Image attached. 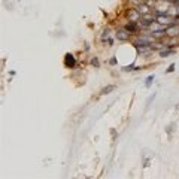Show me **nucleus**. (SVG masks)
Masks as SVG:
<instances>
[{"mask_svg": "<svg viewBox=\"0 0 179 179\" xmlns=\"http://www.w3.org/2000/svg\"><path fill=\"white\" fill-rule=\"evenodd\" d=\"M64 64H66L67 67H73V66L76 64L75 57H73L72 54H66V57H64Z\"/></svg>", "mask_w": 179, "mask_h": 179, "instance_id": "f257e3e1", "label": "nucleus"}, {"mask_svg": "<svg viewBox=\"0 0 179 179\" xmlns=\"http://www.w3.org/2000/svg\"><path fill=\"white\" fill-rule=\"evenodd\" d=\"M172 54H175L173 51H170V49H166V51H161V52H160V57H163V58H164V57H170Z\"/></svg>", "mask_w": 179, "mask_h": 179, "instance_id": "f03ea898", "label": "nucleus"}, {"mask_svg": "<svg viewBox=\"0 0 179 179\" xmlns=\"http://www.w3.org/2000/svg\"><path fill=\"white\" fill-rule=\"evenodd\" d=\"M113 90H115V85H108V87H104V88H103L102 94H109V93L113 91Z\"/></svg>", "mask_w": 179, "mask_h": 179, "instance_id": "7ed1b4c3", "label": "nucleus"}, {"mask_svg": "<svg viewBox=\"0 0 179 179\" xmlns=\"http://www.w3.org/2000/svg\"><path fill=\"white\" fill-rule=\"evenodd\" d=\"M154 78H155L154 75H151V76H148V78H146V81H145V85H146V87H148V88L151 87V84H152V81H154Z\"/></svg>", "mask_w": 179, "mask_h": 179, "instance_id": "20e7f679", "label": "nucleus"}, {"mask_svg": "<svg viewBox=\"0 0 179 179\" xmlns=\"http://www.w3.org/2000/svg\"><path fill=\"white\" fill-rule=\"evenodd\" d=\"M118 37H120V39H122V40H127L130 36H129L127 33H125V31H118Z\"/></svg>", "mask_w": 179, "mask_h": 179, "instance_id": "39448f33", "label": "nucleus"}, {"mask_svg": "<svg viewBox=\"0 0 179 179\" xmlns=\"http://www.w3.org/2000/svg\"><path fill=\"white\" fill-rule=\"evenodd\" d=\"M125 30L127 31H136V26L134 24H127L125 26Z\"/></svg>", "mask_w": 179, "mask_h": 179, "instance_id": "423d86ee", "label": "nucleus"}, {"mask_svg": "<svg viewBox=\"0 0 179 179\" xmlns=\"http://www.w3.org/2000/svg\"><path fill=\"white\" fill-rule=\"evenodd\" d=\"M133 69H134V67H133V64H130L129 67H124L122 70H125V72H127V70H133Z\"/></svg>", "mask_w": 179, "mask_h": 179, "instance_id": "0eeeda50", "label": "nucleus"}]
</instances>
